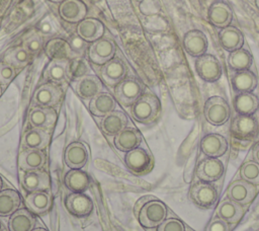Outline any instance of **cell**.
I'll list each match as a JSON object with an SVG mask.
<instances>
[{
    "label": "cell",
    "instance_id": "1",
    "mask_svg": "<svg viewBox=\"0 0 259 231\" xmlns=\"http://www.w3.org/2000/svg\"><path fill=\"white\" fill-rule=\"evenodd\" d=\"M161 102L159 98L151 92L143 93L131 107V114L141 124H151L160 114Z\"/></svg>",
    "mask_w": 259,
    "mask_h": 231
},
{
    "label": "cell",
    "instance_id": "2",
    "mask_svg": "<svg viewBox=\"0 0 259 231\" xmlns=\"http://www.w3.org/2000/svg\"><path fill=\"white\" fill-rule=\"evenodd\" d=\"M203 115L208 124L217 127L222 126L229 121L231 117V108L224 97L213 95L205 100Z\"/></svg>",
    "mask_w": 259,
    "mask_h": 231
},
{
    "label": "cell",
    "instance_id": "3",
    "mask_svg": "<svg viewBox=\"0 0 259 231\" xmlns=\"http://www.w3.org/2000/svg\"><path fill=\"white\" fill-rule=\"evenodd\" d=\"M194 68L197 76L208 83L218 81L223 75L222 64L212 54L205 53L195 58Z\"/></svg>",
    "mask_w": 259,
    "mask_h": 231
},
{
    "label": "cell",
    "instance_id": "4",
    "mask_svg": "<svg viewBox=\"0 0 259 231\" xmlns=\"http://www.w3.org/2000/svg\"><path fill=\"white\" fill-rule=\"evenodd\" d=\"M167 216V207L158 200L148 201L139 212L140 224L146 228L158 227Z\"/></svg>",
    "mask_w": 259,
    "mask_h": 231
},
{
    "label": "cell",
    "instance_id": "5",
    "mask_svg": "<svg viewBox=\"0 0 259 231\" xmlns=\"http://www.w3.org/2000/svg\"><path fill=\"white\" fill-rule=\"evenodd\" d=\"M126 167L136 175H145L150 172L154 165V160L151 153L142 147H137L124 156Z\"/></svg>",
    "mask_w": 259,
    "mask_h": 231
},
{
    "label": "cell",
    "instance_id": "6",
    "mask_svg": "<svg viewBox=\"0 0 259 231\" xmlns=\"http://www.w3.org/2000/svg\"><path fill=\"white\" fill-rule=\"evenodd\" d=\"M230 131L233 138L241 141H249L256 137L259 126L253 115L237 114L232 120Z\"/></svg>",
    "mask_w": 259,
    "mask_h": 231
},
{
    "label": "cell",
    "instance_id": "7",
    "mask_svg": "<svg viewBox=\"0 0 259 231\" xmlns=\"http://www.w3.org/2000/svg\"><path fill=\"white\" fill-rule=\"evenodd\" d=\"M189 198L196 206L209 209L217 204L219 195L217 188L210 182L199 180L191 186Z\"/></svg>",
    "mask_w": 259,
    "mask_h": 231
},
{
    "label": "cell",
    "instance_id": "8",
    "mask_svg": "<svg viewBox=\"0 0 259 231\" xmlns=\"http://www.w3.org/2000/svg\"><path fill=\"white\" fill-rule=\"evenodd\" d=\"M143 94V86L134 77L122 79L114 88L116 100L123 106L132 105Z\"/></svg>",
    "mask_w": 259,
    "mask_h": 231
},
{
    "label": "cell",
    "instance_id": "9",
    "mask_svg": "<svg viewBox=\"0 0 259 231\" xmlns=\"http://www.w3.org/2000/svg\"><path fill=\"white\" fill-rule=\"evenodd\" d=\"M63 96L62 88L53 82L40 85L32 95V104L41 107H54L59 104Z\"/></svg>",
    "mask_w": 259,
    "mask_h": 231
},
{
    "label": "cell",
    "instance_id": "10",
    "mask_svg": "<svg viewBox=\"0 0 259 231\" xmlns=\"http://www.w3.org/2000/svg\"><path fill=\"white\" fill-rule=\"evenodd\" d=\"M115 54L114 43L108 37H100L88 47V57L96 65H104Z\"/></svg>",
    "mask_w": 259,
    "mask_h": 231
},
{
    "label": "cell",
    "instance_id": "11",
    "mask_svg": "<svg viewBox=\"0 0 259 231\" xmlns=\"http://www.w3.org/2000/svg\"><path fill=\"white\" fill-rule=\"evenodd\" d=\"M19 180L24 190L28 192L48 190L50 188V176L48 172L38 170H22Z\"/></svg>",
    "mask_w": 259,
    "mask_h": 231
},
{
    "label": "cell",
    "instance_id": "12",
    "mask_svg": "<svg viewBox=\"0 0 259 231\" xmlns=\"http://www.w3.org/2000/svg\"><path fill=\"white\" fill-rule=\"evenodd\" d=\"M225 171V165L219 158L206 157L199 161L196 167V175L199 180L214 182L219 180Z\"/></svg>",
    "mask_w": 259,
    "mask_h": 231
},
{
    "label": "cell",
    "instance_id": "13",
    "mask_svg": "<svg viewBox=\"0 0 259 231\" xmlns=\"http://www.w3.org/2000/svg\"><path fill=\"white\" fill-rule=\"evenodd\" d=\"M207 19L213 26L224 28L233 20L232 7L224 0H215L207 9Z\"/></svg>",
    "mask_w": 259,
    "mask_h": 231
},
{
    "label": "cell",
    "instance_id": "14",
    "mask_svg": "<svg viewBox=\"0 0 259 231\" xmlns=\"http://www.w3.org/2000/svg\"><path fill=\"white\" fill-rule=\"evenodd\" d=\"M182 45L188 55L197 58L206 53L208 42L206 35L201 30L190 29L184 33Z\"/></svg>",
    "mask_w": 259,
    "mask_h": 231
},
{
    "label": "cell",
    "instance_id": "15",
    "mask_svg": "<svg viewBox=\"0 0 259 231\" xmlns=\"http://www.w3.org/2000/svg\"><path fill=\"white\" fill-rule=\"evenodd\" d=\"M201 152L206 157L219 158L228 150L227 139L218 133H209L202 137L199 144Z\"/></svg>",
    "mask_w": 259,
    "mask_h": 231
},
{
    "label": "cell",
    "instance_id": "16",
    "mask_svg": "<svg viewBox=\"0 0 259 231\" xmlns=\"http://www.w3.org/2000/svg\"><path fill=\"white\" fill-rule=\"evenodd\" d=\"M65 207L67 211L77 218L89 216L93 211V202L85 194L73 192L65 199Z\"/></svg>",
    "mask_w": 259,
    "mask_h": 231
},
{
    "label": "cell",
    "instance_id": "17",
    "mask_svg": "<svg viewBox=\"0 0 259 231\" xmlns=\"http://www.w3.org/2000/svg\"><path fill=\"white\" fill-rule=\"evenodd\" d=\"M64 161L71 169H81L88 161V150L81 142H72L64 152Z\"/></svg>",
    "mask_w": 259,
    "mask_h": 231
},
{
    "label": "cell",
    "instance_id": "18",
    "mask_svg": "<svg viewBox=\"0 0 259 231\" xmlns=\"http://www.w3.org/2000/svg\"><path fill=\"white\" fill-rule=\"evenodd\" d=\"M256 196V187L254 184L244 180L239 179L232 182L228 189V197L232 201L239 203L244 206L251 203Z\"/></svg>",
    "mask_w": 259,
    "mask_h": 231
},
{
    "label": "cell",
    "instance_id": "19",
    "mask_svg": "<svg viewBox=\"0 0 259 231\" xmlns=\"http://www.w3.org/2000/svg\"><path fill=\"white\" fill-rule=\"evenodd\" d=\"M126 74V67L124 63L118 58H112L104 65L100 70V75L102 80L110 86L118 84L122 79H124Z\"/></svg>",
    "mask_w": 259,
    "mask_h": 231
},
{
    "label": "cell",
    "instance_id": "20",
    "mask_svg": "<svg viewBox=\"0 0 259 231\" xmlns=\"http://www.w3.org/2000/svg\"><path fill=\"white\" fill-rule=\"evenodd\" d=\"M28 121L33 128L52 129L57 122V112L53 107L34 106L28 113Z\"/></svg>",
    "mask_w": 259,
    "mask_h": 231
},
{
    "label": "cell",
    "instance_id": "21",
    "mask_svg": "<svg viewBox=\"0 0 259 231\" xmlns=\"http://www.w3.org/2000/svg\"><path fill=\"white\" fill-rule=\"evenodd\" d=\"M74 89L82 99H92L95 95L101 92L102 83L95 75L87 74L76 80Z\"/></svg>",
    "mask_w": 259,
    "mask_h": 231
},
{
    "label": "cell",
    "instance_id": "22",
    "mask_svg": "<svg viewBox=\"0 0 259 231\" xmlns=\"http://www.w3.org/2000/svg\"><path fill=\"white\" fill-rule=\"evenodd\" d=\"M104 32L103 23L96 18H84L77 25L76 33L87 43H93L100 37Z\"/></svg>",
    "mask_w": 259,
    "mask_h": 231
},
{
    "label": "cell",
    "instance_id": "23",
    "mask_svg": "<svg viewBox=\"0 0 259 231\" xmlns=\"http://www.w3.org/2000/svg\"><path fill=\"white\" fill-rule=\"evenodd\" d=\"M219 42L224 50L233 52L243 47L244 35L236 26L228 25L219 31Z\"/></svg>",
    "mask_w": 259,
    "mask_h": 231
},
{
    "label": "cell",
    "instance_id": "24",
    "mask_svg": "<svg viewBox=\"0 0 259 231\" xmlns=\"http://www.w3.org/2000/svg\"><path fill=\"white\" fill-rule=\"evenodd\" d=\"M230 82L236 94L244 92H253V90L257 86V77L250 69L236 71L231 76Z\"/></svg>",
    "mask_w": 259,
    "mask_h": 231
},
{
    "label": "cell",
    "instance_id": "25",
    "mask_svg": "<svg viewBox=\"0 0 259 231\" xmlns=\"http://www.w3.org/2000/svg\"><path fill=\"white\" fill-rule=\"evenodd\" d=\"M114 146L122 152H128L137 147L142 142L141 133L132 127H125L117 135L114 136Z\"/></svg>",
    "mask_w": 259,
    "mask_h": 231
},
{
    "label": "cell",
    "instance_id": "26",
    "mask_svg": "<svg viewBox=\"0 0 259 231\" xmlns=\"http://www.w3.org/2000/svg\"><path fill=\"white\" fill-rule=\"evenodd\" d=\"M87 13L86 6L79 0H67L59 7L60 16L67 22H80Z\"/></svg>",
    "mask_w": 259,
    "mask_h": 231
},
{
    "label": "cell",
    "instance_id": "27",
    "mask_svg": "<svg viewBox=\"0 0 259 231\" xmlns=\"http://www.w3.org/2000/svg\"><path fill=\"white\" fill-rule=\"evenodd\" d=\"M46 162V155L42 150L28 149L21 151L18 156V166L21 170L41 169Z\"/></svg>",
    "mask_w": 259,
    "mask_h": 231
},
{
    "label": "cell",
    "instance_id": "28",
    "mask_svg": "<svg viewBox=\"0 0 259 231\" xmlns=\"http://www.w3.org/2000/svg\"><path fill=\"white\" fill-rule=\"evenodd\" d=\"M45 52L52 60H70L76 58L71 50L69 42L61 37L50 40L45 47Z\"/></svg>",
    "mask_w": 259,
    "mask_h": 231
},
{
    "label": "cell",
    "instance_id": "29",
    "mask_svg": "<svg viewBox=\"0 0 259 231\" xmlns=\"http://www.w3.org/2000/svg\"><path fill=\"white\" fill-rule=\"evenodd\" d=\"M52 197L47 190L29 192L25 198V206L34 214L41 215L47 213L52 207Z\"/></svg>",
    "mask_w": 259,
    "mask_h": 231
},
{
    "label": "cell",
    "instance_id": "30",
    "mask_svg": "<svg viewBox=\"0 0 259 231\" xmlns=\"http://www.w3.org/2000/svg\"><path fill=\"white\" fill-rule=\"evenodd\" d=\"M50 140L51 136L47 130L32 128L23 134L21 144L23 147L28 149L44 150L48 147Z\"/></svg>",
    "mask_w": 259,
    "mask_h": 231
},
{
    "label": "cell",
    "instance_id": "31",
    "mask_svg": "<svg viewBox=\"0 0 259 231\" xmlns=\"http://www.w3.org/2000/svg\"><path fill=\"white\" fill-rule=\"evenodd\" d=\"M233 106L237 114L253 115L259 107V99L253 92L238 93L233 99Z\"/></svg>",
    "mask_w": 259,
    "mask_h": 231
},
{
    "label": "cell",
    "instance_id": "32",
    "mask_svg": "<svg viewBox=\"0 0 259 231\" xmlns=\"http://www.w3.org/2000/svg\"><path fill=\"white\" fill-rule=\"evenodd\" d=\"M243 213V206L235 201H232L231 199L222 201L217 207L218 217L229 224L238 223L241 220Z\"/></svg>",
    "mask_w": 259,
    "mask_h": 231
},
{
    "label": "cell",
    "instance_id": "33",
    "mask_svg": "<svg viewBox=\"0 0 259 231\" xmlns=\"http://www.w3.org/2000/svg\"><path fill=\"white\" fill-rule=\"evenodd\" d=\"M127 124L126 115L120 110H112L101 120V129L108 136H115L122 131Z\"/></svg>",
    "mask_w": 259,
    "mask_h": 231
},
{
    "label": "cell",
    "instance_id": "34",
    "mask_svg": "<svg viewBox=\"0 0 259 231\" xmlns=\"http://www.w3.org/2000/svg\"><path fill=\"white\" fill-rule=\"evenodd\" d=\"M64 184L72 192L82 194L89 187L90 178L87 172L81 169H72L65 174Z\"/></svg>",
    "mask_w": 259,
    "mask_h": 231
},
{
    "label": "cell",
    "instance_id": "35",
    "mask_svg": "<svg viewBox=\"0 0 259 231\" xmlns=\"http://www.w3.org/2000/svg\"><path fill=\"white\" fill-rule=\"evenodd\" d=\"M69 60H51L44 71V77L50 82L59 84L69 78Z\"/></svg>",
    "mask_w": 259,
    "mask_h": 231
},
{
    "label": "cell",
    "instance_id": "36",
    "mask_svg": "<svg viewBox=\"0 0 259 231\" xmlns=\"http://www.w3.org/2000/svg\"><path fill=\"white\" fill-rule=\"evenodd\" d=\"M115 99L108 92H99L89 102L90 111L96 117H104L115 108Z\"/></svg>",
    "mask_w": 259,
    "mask_h": 231
},
{
    "label": "cell",
    "instance_id": "37",
    "mask_svg": "<svg viewBox=\"0 0 259 231\" xmlns=\"http://www.w3.org/2000/svg\"><path fill=\"white\" fill-rule=\"evenodd\" d=\"M35 225V218L29 210L18 209L9 219L10 231H31Z\"/></svg>",
    "mask_w": 259,
    "mask_h": 231
},
{
    "label": "cell",
    "instance_id": "38",
    "mask_svg": "<svg viewBox=\"0 0 259 231\" xmlns=\"http://www.w3.org/2000/svg\"><path fill=\"white\" fill-rule=\"evenodd\" d=\"M21 199L14 189H4L0 191V216L7 217L19 209Z\"/></svg>",
    "mask_w": 259,
    "mask_h": 231
},
{
    "label": "cell",
    "instance_id": "39",
    "mask_svg": "<svg viewBox=\"0 0 259 231\" xmlns=\"http://www.w3.org/2000/svg\"><path fill=\"white\" fill-rule=\"evenodd\" d=\"M253 64V57L249 51L240 48L230 52L228 56V66L233 71L249 70Z\"/></svg>",
    "mask_w": 259,
    "mask_h": 231
},
{
    "label": "cell",
    "instance_id": "40",
    "mask_svg": "<svg viewBox=\"0 0 259 231\" xmlns=\"http://www.w3.org/2000/svg\"><path fill=\"white\" fill-rule=\"evenodd\" d=\"M31 55L22 47H16L10 50L5 56V62L14 68H23L30 62Z\"/></svg>",
    "mask_w": 259,
    "mask_h": 231
},
{
    "label": "cell",
    "instance_id": "41",
    "mask_svg": "<svg viewBox=\"0 0 259 231\" xmlns=\"http://www.w3.org/2000/svg\"><path fill=\"white\" fill-rule=\"evenodd\" d=\"M241 179H244L254 185L259 184V163L254 160L244 162L240 167Z\"/></svg>",
    "mask_w": 259,
    "mask_h": 231
},
{
    "label": "cell",
    "instance_id": "42",
    "mask_svg": "<svg viewBox=\"0 0 259 231\" xmlns=\"http://www.w3.org/2000/svg\"><path fill=\"white\" fill-rule=\"evenodd\" d=\"M88 72H89V66L83 58L76 57L70 61L69 78H71L73 80H77V79L87 75Z\"/></svg>",
    "mask_w": 259,
    "mask_h": 231
},
{
    "label": "cell",
    "instance_id": "43",
    "mask_svg": "<svg viewBox=\"0 0 259 231\" xmlns=\"http://www.w3.org/2000/svg\"><path fill=\"white\" fill-rule=\"evenodd\" d=\"M42 45H44L42 37L37 32L30 33L24 40V43H23V47L28 51L30 55L38 54L39 51L42 49Z\"/></svg>",
    "mask_w": 259,
    "mask_h": 231
},
{
    "label": "cell",
    "instance_id": "44",
    "mask_svg": "<svg viewBox=\"0 0 259 231\" xmlns=\"http://www.w3.org/2000/svg\"><path fill=\"white\" fill-rule=\"evenodd\" d=\"M69 45L71 47L72 52L74 53L75 57H81L85 53L86 50H88V43L84 41L82 37H80L77 33L73 34L69 38Z\"/></svg>",
    "mask_w": 259,
    "mask_h": 231
},
{
    "label": "cell",
    "instance_id": "45",
    "mask_svg": "<svg viewBox=\"0 0 259 231\" xmlns=\"http://www.w3.org/2000/svg\"><path fill=\"white\" fill-rule=\"evenodd\" d=\"M147 25L150 30L155 32H161L168 28V21L163 16L157 14V15L149 16Z\"/></svg>",
    "mask_w": 259,
    "mask_h": 231
},
{
    "label": "cell",
    "instance_id": "46",
    "mask_svg": "<svg viewBox=\"0 0 259 231\" xmlns=\"http://www.w3.org/2000/svg\"><path fill=\"white\" fill-rule=\"evenodd\" d=\"M15 68L5 63H0V85H8L15 78Z\"/></svg>",
    "mask_w": 259,
    "mask_h": 231
},
{
    "label": "cell",
    "instance_id": "47",
    "mask_svg": "<svg viewBox=\"0 0 259 231\" xmlns=\"http://www.w3.org/2000/svg\"><path fill=\"white\" fill-rule=\"evenodd\" d=\"M157 231H185V227L180 220L176 218H169L165 219L157 227Z\"/></svg>",
    "mask_w": 259,
    "mask_h": 231
},
{
    "label": "cell",
    "instance_id": "48",
    "mask_svg": "<svg viewBox=\"0 0 259 231\" xmlns=\"http://www.w3.org/2000/svg\"><path fill=\"white\" fill-rule=\"evenodd\" d=\"M140 10L147 16H153L160 12L161 6L158 0H145L140 6Z\"/></svg>",
    "mask_w": 259,
    "mask_h": 231
},
{
    "label": "cell",
    "instance_id": "49",
    "mask_svg": "<svg viewBox=\"0 0 259 231\" xmlns=\"http://www.w3.org/2000/svg\"><path fill=\"white\" fill-rule=\"evenodd\" d=\"M205 231H230V226L228 222L217 217L209 222Z\"/></svg>",
    "mask_w": 259,
    "mask_h": 231
},
{
    "label": "cell",
    "instance_id": "50",
    "mask_svg": "<svg viewBox=\"0 0 259 231\" xmlns=\"http://www.w3.org/2000/svg\"><path fill=\"white\" fill-rule=\"evenodd\" d=\"M252 157L255 162L259 163V141L256 142L252 148Z\"/></svg>",
    "mask_w": 259,
    "mask_h": 231
},
{
    "label": "cell",
    "instance_id": "51",
    "mask_svg": "<svg viewBox=\"0 0 259 231\" xmlns=\"http://www.w3.org/2000/svg\"><path fill=\"white\" fill-rule=\"evenodd\" d=\"M31 231H48V230H46L45 228H35V229H32Z\"/></svg>",
    "mask_w": 259,
    "mask_h": 231
},
{
    "label": "cell",
    "instance_id": "52",
    "mask_svg": "<svg viewBox=\"0 0 259 231\" xmlns=\"http://www.w3.org/2000/svg\"><path fill=\"white\" fill-rule=\"evenodd\" d=\"M2 185H3V182H2V178L0 177V191L2 190Z\"/></svg>",
    "mask_w": 259,
    "mask_h": 231
},
{
    "label": "cell",
    "instance_id": "53",
    "mask_svg": "<svg viewBox=\"0 0 259 231\" xmlns=\"http://www.w3.org/2000/svg\"><path fill=\"white\" fill-rule=\"evenodd\" d=\"M255 5H256V7L259 8V0H255Z\"/></svg>",
    "mask_w": 259,
    "mask_h": 231
},
{
    "label": "cell",
    "instance_id": "54",
    "mask_svg": "<svg viewBox=\"0 0 259 231\" xmlns=\"http://www.w3.org/2000/svg\"><path fill=\"white\" fill-rule=\"evenodd\" d=\"M1 93H2V88H1V85H0V96H1Z\"/></svg>",
    "mask_w": 259,
    "mask_h": 231
},
{
    "label": "cell",
    "instance_id": "55",
    "mask_svg": "<svg viewBox=\"0 0 259 231\" xmlns=\"http://www.w3.org/2000/svg\"><path fill=\"white\" fill-rule=\"evenodd\" d=\"M53 1H60V0H53Z\"/></svg>",
    "mask_w": 259,
    "mask_h": 231
},
{
    "label": "cell",
    "instance_id": "56",
    "mask_svg": "<svg viewBox=\"0 0 259 231\" xmlns=\"http://www.w3.org/2000/svg\"><path fill=\"white\" fill-rule=\"evenodd\" d=\"M0 228H1V223H0Z\"/></svg>",
    "mask_w": 259,
    "mask_h": 231
}]
</instances>
